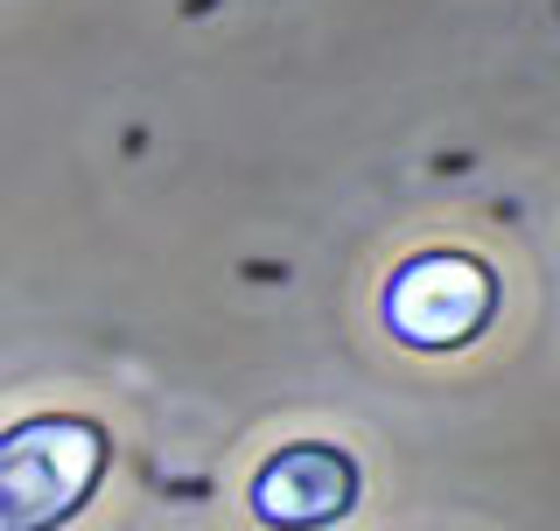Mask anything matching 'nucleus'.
I'll return each mask as SVG.
<instances>
[{"mask_svg":"<svg viewBox=\"0 0 560 531\" xmlns=\"http://www.w3.org/2000/svg\"><path fill=\"white\" fill-rule=\"evenodd\" d=\"M105 434L92 420H22L0 434V531H57L92 504Z\"/></svg>","mask_w":560,"mask_h":531,"instance_id":"1","label":"nucleus"},{"mask_svg":"<svg viewBox=\"0 0 560 531\" xmlns=\"http://www.w3.org/2000/svg\"><path fill=\"white\" fill-rule=\"evenodd\" d=\"M490 308H498V287H490V273L463 252H428V259L399 266L393 287H385V322L413 350L469 343V335L490 322Z\"/></svg>","mask_w":560,"mask_h":531,"instance_id":"2","label":"nucleus"},{"mask_svg":"<svg viewBox=\"0 0 560 531\" xmlns=\"http://www.w3.org/2000/svg\"><path fill=\"white\" fill-rule=\"evenodd\" d=\"M358 504V469L343 448L302 440V448H280L267 469L253 475V510L273 531H323Z\"/></svg>","mask_w":560,"mask_h":531,"instance_id":"3","label":"nucleus"}]
</instances>
